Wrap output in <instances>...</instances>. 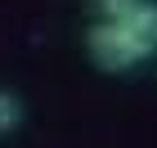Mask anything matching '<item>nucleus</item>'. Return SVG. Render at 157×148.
<instances>
[{
    "instance_id": "f257e3e1",
    "label": "nucleus",
    "mask_w": 157,
    "mask_h": 148,
    "mask_svg": "<svg viewBox=\"0 0 157 148\" xmlns=\"http://www.w3.org/2000/svg\"><path fill=\"white\" fill-rule=\"evenodd\" d=\"M85 49L103 72H130L135 63L157 54V0H139L117 23H94L85 32Z\"/></svg>"
},
{
    "instance_id": "f03ea898",
    "label": "nucleus",
    "mask_w": 157,
    "mask_h": 148,
    "mask_svg": "<svg viewBox=\"0 0 157 148\" xmlns=\"http://www.w3.org/2000/svg\"><path fill=\"white\" fill-rule=\"evenodd\" d=\"M18 126H23V99L13 90H0V139L13 135Z\"/></svg>"
},
{
    "instance_id": "7ed1b4c3",
    "label": "nucleus",
    "mask_w": 157,
    "mask_h": 148,
    "mask_svg": "<svg viewBox=\"0 0 157 148\" xmlns=\"http://www.w3.org/2000/svg\"><path fill=\"white\" fill-rule=\"evenodd\" d=\"M135 5H139V0H90V9L99 13V23H117V18H126Z\"/></svg>"
}]
</instances>
